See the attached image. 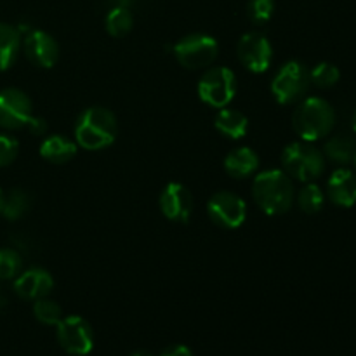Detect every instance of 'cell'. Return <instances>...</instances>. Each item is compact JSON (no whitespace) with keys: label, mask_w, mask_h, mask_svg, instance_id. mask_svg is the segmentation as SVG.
<instances>
[{"label":"cell","mask_w":356,"mask_h":356,"mask_svg":"<svg viewBox=\"0 0 356 356\" xmlns=\"http://www.w3.org/2000/svg\"><path fill=\"white\" fill-rule=\"evenodd\" d=\"M252 193L268 216H280L292 207L294 184L284 170H264L254 179Z\"/></svg>","instance_id":"obj_1"},{"label":"cell","mask_w":356,"mask_h":356,"mask_svg":"<svg viewBox=\"0 0 356 356\" xmlns=\"http://www.w3.org/2000/svg\"><path fill=\"white\" fill-rule=\"evenodd\" d=\"M292 125L302 141H318L329 136L336 125V111L329 101L322 97H308L296 108Z\"/></svg>","instance_id":"obj_2"},{"label":"cell","mask_w":356,"mask_h":356,"mask_svg":"<svg viewBox=\"0 0 356 356\" xmlns=\"http://www.w3.org/2000/svg\"><path fill=\"white\" fill-rule=\"evenodd\" d=\"M118 132L115 115L101 106L87 108L79 117L75 125L76 143L83 149H103L115 141Z\"/></svg>","instance_id":"obj_3"},{"label":"cell","mask_w":356,"mask_h":356,"mask_svg":"<svg viewBox=\"0 0 356 356\" xmlns=\"http://www.w3.org/2000/svg\"><path fill=\"white\" fill-rule=\"evenodd\" d=\"M282 163H284L287 176L302 181V183H313L325 170L323 153L308 141L289 145L282 153Z\"/></svg>","instance_id":"obj_4"},{"label":"cell","mask_w":356,"mask_h":356,"mask_svg":"<svg viewBox=\"0 0 356 356\" xmlns=\"http://www.w3.org/2000/svg\"><path fill=\"white\" fill-rule=\"evenodd\" d=\"M312 86L309 72L302 63L289 61L282 66L271 82V92L280 104L298 103Z\"/></svg>","instance_id":"obj_5"},{"label":"cell","mask_w":356,"mask_h":356,"mask_svg":"<svg viewBox=\"0 0 356 356\" xmlns=\"http://www.w3.org/2000/svg\"><path fill=\"white\" fill-rule=\"evenodd\" d=\"M236 94L235 73L226 66L207 70L198 82V96L214 108H226Z\"/></svg>","instance_id":"obj_6"},{"label":"cell","mask_w":356,"mask_h":356,"mask_svg":"<svg viewBox=\"0 0 356 356\" xmlns=\"http://www.w3.org/2000/svg\"><path fill=\"white\" fill-rule=\"evenodd\" d=\"M218 52L219 45L216 38L204 33L188 35L174 45V56L188 70L211 66L218 58Z\"/></svg>","instance_id":"obj_7"},{"label":"cell","mask_w":356,"mask_h":356,"mask_svg":"<svg viewBox=\"0 0 356 356\" xmlns=\"http://www.w3.org/2000/svg\"><path fill=\"white\" fill-rule=\"evenodd\" d=\"M58 341L63 350L73 356H86L94 348V332L82 316H66L58 323Z\"/></svg>","instance_id":"obj_8"},{"label":"cell","mask_w":356,"mask_h":356,"mask_svg":"<svg viewBox=\"0 0 356 356\" xmlns=\"http://www.w3.org/2000/svg\"><path fill=\"white\" fill-rule=\"evenodd\" d=\"M207 214L214 225L225 229H235L245 221L247 205L238 195L232 191H219L209 200Z\"/></svg>","instance_id":"obj_9"},{"label":"cell","mask_w":356,"mask_h":356,"mask_svg":"<svg viewBox=\"0 0 356 356\" xmlns=\"http://www.w3.org/2000/svg\"><path fill=\"white\" fill-rule=\"evenodd\" d=\"M33 118L31 101L23 90L3 89L0 90V127L3 129H21L28 127Z\"/></svg>","instance_id":"obj_10"},{"label":"cell","mask_w":356,"mask_h":356,"mask_svg":"<svg viewBox=\"0 0 356 356\" xmlns=\"http://www.w3.org/2000/svg\"><path fill=\"white\" fill-rule=\"evenodd\" d=\"M238 58L242 65L252 73H263L270 68L273 49L270 40L259 31L245 33L238 42Z\"/></svg>","instance_id":"obj_11"},{"label":"cell","mask_w":356,"mask_h":356,"mask_svg":"<svg viewBox=\"0 0 356 356\" xmlns=\"http://www.w3.org/2000/svg\"><path fill=\"white\" fill-rule=\"evenodd\" d=\"M160 209L170 221L186 222L193 211V197L183 184L169 183L160 195Z\"/></svg>","instance_id":"obj_12"},{"label":"cell","mask_w":356,"mask_h":356,"mask_svg":"<svg viewBox=\"0 0 356 356\" xmlns=\"http://www.w3.org/2000/svg\"><path fill=\"white\" fill-rule=\"evenodd\" d=\"M24 52L33 65L42 68H52L58 63V42L42 30H33L24 38Z\"/></svg>","instance_id":"obj_13"},{"label":"cell","mask_w":356,"mask_h":356,"mask_svg":"<svg viewBox=\"0 0 356 356\" xmlns=\"http://www.w3.org/2000/svg\"><path fill=\"white\" fill-rule=\"evenodd\" d=\"M52 287H54V280L49 275V271L42 270V268L26 270L14 282V291H16V294L19 298L33 299V301L45 298L52 291Z\"/></svg>","instance_id":"obj_14"},{"label":"cell","mask_w":356,"mask_h":356,"mask_svg":"<svg viewBox=\"0 0 356 356\" xmlns=\"http://www.w3.org/2000/svg\"><path fill=\"white\" fill-rule=\"evenodd\" d=\"M327 191L337 207H353L356 204V174L346 167L334 170L327 183Z\"/></svg>","instance_id":"obj_15"},{"label":"cell","mask_w":356,"mask_h":356,"mask_svg":"<svg viewBox=\"0 0 356 356\" xmlns=\"http://www.w3.org/2000/svg\"><path fill=\"white\" fill-rule=\"evenodd\" d=\"M259 167V156L250 148H238L229 153L225 160V169L235 179L252 176Z\"/></svg>","instance_id":"obj_16"},{"label":"cell","mask_w":356,"mask_h":356,"mask_svg":"<svg viewBox=\"0 0 356 356\" xmlns=\"http://www.w3.org/2000/svg\"><path fill=\"white\" fill-rule=\"evenodd\" d=\"M40 155L51 163H68L76 155V145L63 136H49L40 146Z\"/></svg>","instance_id":"obj_17"},{"label":"cell","mask_w":356,"mask_h":356,"mask_svg":"<svg viewBox=\"0 0 356 356\" xmlns=\"http://www.w3.org/2000/svg\"><path fill=\"white\" fill-rule=\"evenodd\" d=\"M214 125L221 134L226 136V138L240 139L245 136L247 131H249V118L238 110L222 108L218 113V117H216Z\"/></svg>","instance_id":"obj_18"},{"label":"cell","mask_w":356,"mask_h":356,"mask_svg":"<svg viewBox=\"0 0 356 356\" xmlns=\"http://www.w3.org/2000/svg\"><path fill=\"white\" fill-rule=\"evenodd\" d=\"M19 30L7 23H0V72H6L14 65L19 52Z\"/></svg>","instance_id":"obj_19"},{"label":"cell","mask_w":356,"mask_h":356,"mask_svg":"<svg viewBox=\"0 0 356 356\" xmlns=\"http://www.w3.org/2000/svg\"><path fill=\"white\" fill-rule=\"evenodd\" d=\"M323 153H325L327 159L332 160L334 163H339V165H348V163L353 162V159H355L356 143H355V139L348 138V136L337 134L325 143Z\"/></svg>","instance_id":"obj_20"},{"label":"cell","mask_w":356,"mask_h":356,"mask_svg":"<svg viewBox=\"0 0 356 356\" xmlns=\"http://www.w3.org/2000/svg\"><path fill=\"white\" fill-rule=\"evenodd\" d=\"M106 31L111 37H124L131 31L132 24H134V17H132L131 10L125 7H113L106 16Z\"/></svg>","instance_id":"obj_21"},{"label":"cell","mask_w":356,"mask_h":356,"mask_svg":"<svg viewBox=\"0 0 356 356\" xmlns=\"http://www.w3.org/2000/svg\"><path fill=\"white\" fill-rule=\"evenodd\" d=\"M30 195L24 190H13L6 198H3L2 216L9 221H16L21 216H24L30 209Z\"/></svg>","instance_id":"obj_22"},{"label":"cell","mask_w":356,"mask_h":356,"mask_svg":"<svg viewBox=\"0 0 356 356\" xmlns=\"http://www.w3.org/2000/svg\"><path fill=\"white\" fill-rule=\"evenodd\" d=\"M323 202H325V197H323V191L320 190L318 184L308 183L298 195V204L301 207L302 212L306 214H316V212L322 211Z\"/></svg>","instance_id":"obj_23"},{"label":"cell","mask_w":356,"mask_h":356,"mask_svg":"<svg viewBox=\"0 0 356 356\" xmlns=\"http://www.w3.org/2000/svg\"><path fill=\"white\" fill-rule=\"evenodd\" d=\"M309 79H312V83H315L320 89H330L339 82L341 72L336 65L323 61L309 72Z\"/></svg>","instance_id":"obj_24"},{"label":"cell","mask_w":356,"mask_h":356,"mask_svg":"<svg viewBox=\"0 0 356 356\" xmlns=\"http://www.w3.org/2000/svg\"><path fill=\"white\" fill-rule=\"evenodd\" d=\"M33 315L44 325H58L63 320L61 306L58 302L51 301V299H37L33 305Z\"/></svg>","instance_id":"obj_25"},{"label":"cell","mask_w":356,"mask_h":356,"mask_svg":"<svg viewBox=\"0 0 356 356\" xmlns=\"http://www.w3.org/2000/svg\"><path fill=\"white\" fill-rule=\"evenodd\" d=\"M23 266L21 256L13 249H0V278L2 280H10L17 277Z\"/></svg>","instance_id":"obj_26"},{"label":"cell","mask_w":356,"mask_h":356,"mask_svg":"<svg viewBox=\"0 0 356 356\" xmlns=\"http://www.w3.org/2000/svg\"><path fill=\"white\" fill-rule=\"evenodd\" d=\"M275 10V0H249L247 16L254 24H264L271 19Z\"/></svg>","instance_id":"obj_27"},{"label":"cell","mask_w":356,"mask_h":356,"mask_svg":"<svg viewBox=\"0 0 356 356\" xmlns=\"http://www.w3.org/2000/svg\"><path fill=\"white\" fill-rule=\"evenodd\" d=\"M19 152V145L13 136L0 134V167H6L14 162Z\"/></svg>","instance_id":"obj_28"},{"label":"cell","mask_w":356,"mask_h":356,"mask_svg":"<svg viewBox=\"0 0 356 356\" xmlns=\"http://www.w3.org/2000/svg\"><path fill=\"white\" fill-rule=\"evenodd\" d=\"M159 356H193L190 348L183 346V344H174V346L165 348Z\"/></svg>","instance_id":"obj_29"},{"label":"cell","mask_w":356,"mask_h":356,"mask_svg":"<svg viewBox=\"0 0 356 356\" xmlns=\"http://www.w3.org/2000/svg\"><path fill=\"white\" fill-rule=\"evenodd\" d=\"M28 129H30L31 132H33V134H37V136H42L45 132V129H47V125H45V122L42 120V118H37V117H33L30 120V124H28Z\"/></svg>","instance_id":"obj_30"},{"label":"cell","mask_w":356,"mask_h":356,"mask_svg":"<svg viewBox=\"0 0 356 356\" xmlns=\"http://www.w3.org/2000/svg\"><path fill=\"white\" fill-rule=\"evenodd\" d=\"M110 2L113 7H125V9H129V6H131L134 0H110Z\"/></svg>","instance_id":"obj_31"},{"label":"cell","mask_w":356,"mask_h":356,"mask_svg":"<svg viewBox=\"0 0 356 356\" xmlns=\"http://www.w3.org/2000/svg\"><path fill=\"white\" fill-rule=\"evenodd\" d=\"M3 306H6V296H3V292L0 291V309H2Z\"/></svg>","instance_id":"obj_32"},{"label":"cell","mask_w":356,"mask_h":356,"mask_svg":"<svg viewBox=\"0 0 356 356\" xmlns=\"http://www.w3.org/2000/svg\"><path fill=\"white\" fill-rule=\"evenodd\" d=\"M132 356H153V355H149L148 351H136V353Z\"/></svg>","instance_id":"obj_33"},{"label":"cell","mask_w":356,"mask_h":356,"mask_svg":"<svg viewBox=\"0 0 356 356\" xmlns=\"http://www.w3.org/2000/svg\"><path fill=\"white\" fill-rule=\"evenodd\" d=\"M3 193H2V190H0V214H2V209H3Z\"/></svg>","instance_id":"obj_34"},{"label":"cell","mask_w":356,"mask_h":356,"mask_svg":"<svg viewBox=\"0 0 356 356\" xmlns=\"http://www.w3.org/2000/svg\"><path fill=\"white\" fill-rule=\"evenodd\" d=\"M351 125H353V132L356 134V110H355V113H353V120H351Z\"/></svg>","instance_id":"obj_35"},{"label":"cell","mask_w":356,"mask_h":356,"mask_svg":"<svg viewBox=\"0 0 356 356\" xmlns=\"http://www.w3.org/2000/svg\"><path fill=\"white\" fill-rule=\"evenodd\" d=\"M353 163H355V169H356V153H355V159H353Z\"/></svg>","instance_id":"obj_36"}]
</instances>
